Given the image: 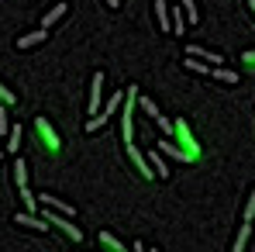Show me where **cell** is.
Here are the masks:
<instances>
[{
    "instance_id": "obj_23",
    "label": "cell",
    "mask_w": 255,
    "mask_h": 252,
    "mask_svg": "<svg viewBox=\"0 0 255 252\" xmlns=\"http://www.w3.org/2000/svg\"><path fill=\"white\" fill-rule=\"evenodd\" d=\"M104 3H107V7H121V0H104Z\"/></svg>"
},
{
    "instance_id": "obj_4",
    "label": "cell",
    "mask_w": 255,
    "mask_h": 252,
    "mask_svg": "<svg viewBox=\"0 0 255 252\" xmlns=\"http://www.w3.org/2000/svg\"><path fill=\"white\" fill-rule=\"evenodd\" d=\"M38 135H42L45 138V145H48V149H59V142H55V131H52V125H48V121H45V118H38Z\"/></svg>"
},
{
    "instance_id": "obj_2",
    "label": "cell",
    "mask_w": 255,
    "mask_h": 252,
    "mask_svg": "<svg viewBox=\"0 0 255 252\" xmlns=\"http://www.w3.org/2000/svg\"><path fill=\"white\" fill-rule=\"evenodd\" d=\"M100 86H104V73H93V86H90V114H97V107H100Z\"/></svg>"
},
{
    "instance_id": "obj_9",
    "label": "cell",
    "mask_w": 255,
    "mask_h": 252,
    "mask_svg": "<svg viewBox=\"0 0 255 252\" xmlns=\"http://www.w3.org/2000/svg\"><path fill=\"white\" fill-rule=\"evenodd\" d=\"M62 14H66V3H55V7H52V10H48V14H45L42 28H45V31H48V28H52V24H55V21H59V17H62Z\"/></svg>"
},
{
    "instance_id": "obj_6",
    "label": "cell",
    "mask_w": 255,
    "mask_h": 252,
    "mask_svg": "<svg viewBox=\"0 0 255 252\" xmlns=\"http://www.w3.org/2000/svg\"><path fill=\"white\" fill-rule=\"evenodd\" d=\"M155 17H159V28H162V31H172V14L166 10L162 0H155Z\"/></svg>"
},
{
    "instance_id": "obj_12",
    "label": "cell",
    "mask_w": 255,
    "mask_h": 252,
    "mask_svg": "<svg viewBox=\"0 0 255 252\" xmlns=\"http://www.w3.org/2000/svg\"><path fill=\"white\" fill-rule=\"evenodd\" d=\"M214 80H221V83H238V73H231V69H221V66H211Z\"/></svg>"
},
{
    "instance_id": "obj_17",
    "label": "cell",
    "mask_w": 255,
    "mask_h": 252,
    "mask_svg": "<svg viewBox=\"0 0 255 252\" xmlns=\"http://www.w3.org/2000/svg\"><path fill=\"white\" fill-rule=\"evenodd\" d=\"M100 242H104V246H111V249H125V246H121V242H118V239H114V235H107V232H100Z\"/></svg>"
},
{
    "instance_id": "obj_13",
    "label": "cell",
    "mask_w": 255,
    "mask_h": 252,
    "mask_svg": "<svg viewBox=\"0 0 255 252\" xmlns=\"http://www.w3.org/2000/svg\"><path fill=\"white\" fill-rule=\"evenodd\" d=\"M24 163H21V159H17V163H14V183H17V190H21V187H28V173H24Z\"/></svg>"
},
{
    "instance_id": "obj_20",
    "label": "cell",
    "mask_w": 255,
    "mask_h": 252,
    "mask_svg": "<svg viewBox=\"0 0 255 252\" xmlns=\"http://www.w3.org/2000/svg\"><path fill=\"white\" fill-rule=\"evenodd\" d=\"M172 31H176V35H183V10H176V14H172Z\"/></svg>"
},
{
    "instance_id": "obj_21",
    "label": "cell",
    "mask_w": 255,
    "mask_h": 252,
    "mask_svg": "<svg viewBox=\"0 0 255 252\" xmlns=\"http://www.w3.org/2000/svg\"><path fill=\"white\" fill-rule=\"evenodd\" d=\"M0 100H3V104H7V107H10V104H14V93H10V90H3V83H0Z\"/></svg>"
},
{
    "instance_id": "obj_19",
    "label": "cell",
    "mask_w": 255,
    "mask_h": 252,
    "mask_svg": "<svg viewBox=\"0 0 255 252\" xmlns=\"http://www.w3.org/2000/svg\"><path fill=\"white\" fill-rule=\"evenodd\" d=\"M252 218H255V190H252V197H249V204H245V221L252 225Z\"/></svg>"
},
{
    "instance_id": "obj_22",
    "label": "cell",
    "mask_w": 255,
    "mask_h": 252,
    "mask_svg": "<svg viewBox=\"0 0 255 252\" xmlns=\"http://www.w3.org/2000/svg\"><path fill=\"white\" fill-rule=\"evenodd\" d=\"M155 121H159V128H162V131H166V135H169V131H172V121H169V118H162V114H159V118H155Z\"/></svg>"
},
{
    "instance_id": "obj_15",
    "label": "cell",
    "mask_w": 255,
    "mask_h": 252,
    "mask_svg": "<svg viewBox=\"0 0 255 252\" xmlns=\"http://www.w3.org/2000/svg\"><path fill=\"white\" fill-rule=\"evenodd\" d=\"M159 149H162L166 156H172V159H186V152H183V149H176L172 142H159Z\"/></svg>"
},
{
    "instance_id": "obj_8",
    "label": "cell",
    "mask_w": 255,
    "mask_h": 252,
    "mask_svg": "<svg viewBox=\"0 0 255 252\" xmlns=\"http://www.w3.org/2000/svg\"><path fill=\"white\" fill-rule=\"evenodd\" d=\"M45 35H48V31H31V35H21V38H17V48H31V45H38V42H45Z\"/></svg>"
},
{
    "instance_id": "obj_11",
    "label": "cell",
    "mask_w": 255,
    "mask_h": 252,
    "mask_svg": "<svg viewBox=\"0 0 255 252\" xmlns=\"http://www.w3.org/2000/svg\"><path fill=\"white\" fill-rule=\"evenodd\" d=\"M183 66H186L190 73H211V62H200L197 55H190V59H183Z\"/></svg>"
},
{
    "instance_id": "obj_3",
    "label": "cell",
    "mask_w": 255,
    "mask_h": 252,
    "mask_svg": "<svg viewBox=\"0 0 255 252\" xmlns=\"http://www.w3.org/2000/svg\"><path fill=\"white\" fill-rule=\"evenodd\" d=\"M42 204H45V208H52V211H59V214H69V218L76 214L73 204H66V201H59V197H48V194H42Z\"/></svg>"
},
{
    "instance_id": "obj_7",
    "label": "cell",
    "mask_w": 255,
    "mask_h": 252,
    "mask_svg": "<svg viewBox=\"0 0 255 252\" xmlns=\"http://www.w3.org/2000/svg\"><path fill=\"white\" fill-rule=\"evenodd\" d=\"M190 55H197V59H207L211 66H221V62H224L217 52H207V48H200V45H190Z\"/></svg>"
},
{
    "instance_id": "obj_14",
    "label": "cell",
    "mask_w": 255,
    "mask_h": 252,
    "mask_svg": "<svg viewBox=\"0 0 255 252\" xmlns=\"http://www.w3.org/2000/svg\"><path fill=\"white\" fill-rule=\"evenodd\" d=\"M183 10H186V21H190V24H197V21H200V10H197V3H193V0H183Z\"/></svg>"
},
{
    "instance_id": "obj_16",
    "label": "cell",
    "mask_w": 255,
    "mask_h": 252,
    "mask_svg": "<svg viewBox=\"0 0 255 252\" xmlns=\"http://www.w3.org/2000/svg\"><path fill=\"white\" fill-rule=\"evenodd\" d=\"M249 232H252V225L245 221V225H242V232H238V242H235V252H242V249H245V242H249Z\"/></svg>"
},
{
    "instance_id": "obj_18",
    "label": "cell",
    "mask_w": 255,
    "mask_h": 252,
    "mask_svg": "<svg viewBox=\"0 0 255 252\" xmlns=\"http://www.w3.org/2000/svg\"><path fill=\"white\" fill-rule=\"evenodd\" d=\"M10 131V118H7V104L0 107V135H7Z\"/></svg>"
},
{
    "instance_id": "obj_25",
    "label": "cell",
    "mask_w": 255,
    "mask_h": 252,
    "mask_svg": "<svg viewBox=\"0 0 255 252\" xmlns=\"http://www.w3.org/2000/svg\"><path fill=\"white\" fill-rule=\"evenodd\" d=\"M249 3H252V10H255V0H249Z\"/></svg>"
},
{
    "instance_id": "obj_1",
    "label": "cell",
    "mask_w": 255,
    "mask_h": 252,
    "mask_svg": "<svg viewBox=\"0 0 255 252\" xmlns=\"http://www.w3.org/2000/svg\"><path fill=\"white\" fill-rule=\"evenodd\" d=\"M14 225H24V228H31V232H48V221L38 218L35 211H21V214H14Z\"/></svg>"
},
{
    "instance_id": "obj_5",
    "label": "cell",
    "mask_w": 255,
    "mask_h": 252,
    "mask_svg": "<svg viewBox=\"0 0 255 252\" xmlns=\"http://www.w3.org/2000/svg\"><path fill=\"white\" fill-rule=\"evenodd\" d=\"M148 166L155 169V176H159V180H166V176H169V169H166V159H162V156H159L155 149L148 152Z\"/></svg>"
},
{
    "instance_id": "obj_24",
    "label": "cell",
    "mask_w": 255,
    "mask_h": 252,
    "mask_svg": "<svg viewBox=\"0 0 255 252\" xmlns=\"http://www.w3.org/2000/svg\"><path fill=\"white\" fill-rule=\"evenodd\" d=\"M245 59H249V62H255V52H249V55H245Z\"/></svg>"
},
{
    "instance_id": "obj_10",
    "label": "cell",
    "mask_w": 255,
    "mask_h": 252,
    "mask_svg": "<svg viewBox=\"0 0 255 252\" xmlns=\"http://www.w3.org/2000/svg\"><path fill=\"white\" fill-rule=\"evenodd\" d=\"M17 145H21V125H10V131H7V152L17 156Z\"/></svg>"
}]
</instances>
